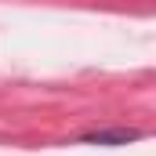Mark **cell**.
Here are the masks:
<instances>
[{
    "label": "cell",
    "instance_id": "1",
    "mask_svg": "<svg viewBox=\"0 0 156 156\" xmlns=\"http://www.w3.org/2000/svg\"><path fill=\"white\" fill-rule=\"evenodd\" d=\"M145 131L142 127H94V131H83L73 142L76 145H102V149H116V145H131V142H142Z\"/></svg>",
    "mask_w": 156,
    "mask_h": 156
}]
</instances>
